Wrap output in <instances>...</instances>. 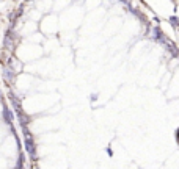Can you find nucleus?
I'll return each mask as SVG.
<instances>
[{"label":"nucleus","mask_w":179,"mask_h":169,"mask_svg":"<svg viewBox=\"0 0 179 169\" xmlns=\"http://www.w3.org/2000/svg\"><path fill=\"white\" fill-rule=\"evenodd\" d=\"M121 2H123V3H126L127 6H129V0H121Z\"/></svg>","instance_id":"8"},{"label":"nucleus","mask_w":179,"mask_h":169,"mask_svg":"<svg viewBox=\"0 0 179 169\" xmlns=\"http://www.w3.org/2000/svg\"><path fill=\"white\" fill-rule=\"evenodd\" d=\"M152 36H154V39H157V41L167 42V39H165V36H163V32H162L159 27H154V28H152Z\"/></svg>","instance_id":"2"},{"label":"nucleus","mask_w":179,"mask_h":169,"mask_svg":"<svg viewBox=\"0 0 179 169\" xmlns=\"http://www.w3.org/2000/svg\"><path fill=\"white\" fill-rule=\"evenodd\" d=\"M25 149L30 154L32 158H35V144H33V136H25Z\"/></svg>","instance_id":"1"},{"label":"nucleus","mask_w":179,"mask_h":169,"mask_svg":"<svg viewBox=\"0 0 179 169\" xmlns=\"http://www.w3.org/2000/svg\"><path fill=\"white\" fill-rule=\"evenodd\" d=\"M90 100H91V102H96V100H97V94H96V92L90 94Z\"/></svg>","instance_id":"6"},{"label":"nucleus","mask_w":179,"mask_h":169,"mask_svg":"<svg viewBox=\"0 0 179 169\" xmlns=\"http://www.w3.org/2000/svg\"><path fill=\"white\" fill-rule=\"evenodd\" d=\"M29 2H32V0H29Z\"/></svg>","instance_id":"9"},{"label":"nucleus","mask_w":179,"mask_h":169,"mask_svg":"<svg viewBox=\"0 0 179 169\" xmlns=\"http://www.w3.org/2000/svg\"><path fill=\"white\" fill-rule=\"evenodd\" d=\"M2 116H3V119H5V122L7 124H13V114H11V111L7 108V107H3V111H2Z\"/></svg>","instance_id":"3"},{"label":"nucleus","mask_w":179,"mask_h":169,"mask_svg":"<svg viewBox=\"0 0 179 169\" xmlns=\"http://www.w3.org/2000/svg\"><path fill=\"white\" fill-rule=\"evenodd\" d=\"M19 120H20V124H22V129H25V127H27V122H30V117L20 111L19 113Z\"/></svg>","instance_id":"4"},{"label":"nucleus","mask_w":179,"mask_h":169,"mask_svg":"<svg viewBox=\"0 0 179 169\" xmlns=\"http://www.w3.org/2000/svg\"><path fill=\"white\" fill-rule=\"evenodd\" d=\"M170 23L176 28V27H177V17H176V16H171V17H170Z\"/></svg>","instance_id":"5"},{"label":"nucleus","mask_w":179,"mask_h":169,"mask_svg":"<svg viewBox=\"0 0 179 169\" xmlns=\"http://www.w3.org/2000/svg\"><path fill=\"white\" fill-rule=\"evenodd\" d=\"M7 78H8V80L13 78V72H11V70H7Z\"/></svg>","instance_id":"7"}]
</instances>
